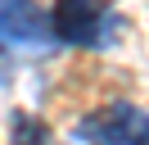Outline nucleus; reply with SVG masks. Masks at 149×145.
Returning a JSON list of instances; mask_svg holds the SVG:
<instances>
[{"mask_svg":"<svg viewBox=\"0 0 149 145\" xmlns=\"http://www.w3.org/2000/svg\"><path fill=\"white\" fill-rule=\"evenodd\" d=\"M59 45H81V50H109L118 45L127 18L113 9V0H54L50 9Z\"/></svg>","mask_w":149,"mask_h":145,"instance_id":"nucleus-1","label":"nucleus"},{"mask_svg":"<svg viewBox=\"0 0 149 145\" xmlns=\"http://www.w3.org/2000/svg\"><path fill=\"white\" fill-rule=\"evenodd\" d=\"M0 45L23 54H54L59 36L36 0H0Z\"/></svg>","mask_w":149,"mask_h":145,"instance_id":"nucleus-2","label":"nucleus"},{"mask_svg":"<svg viewBox=\"0 0 149 145\" xmlns=\"http://www.w3.org/2000/svg\"><path fill=\"white\" fill-rule=\"evenodd\" d=\"M77 141L81 145H149V113L140 104H118L95 109L77 122Z\"/></svg>","mask_w":149,"mask_h":145,"instance_id":"nucleus-3","label":"nucleus"},{"mask_svg":"<svg viewBox=\"0 0 149 145\" xmlns=\"http://www.w3.org/2000/svg\"><path fill=\"white\" fill-rule=\"evenodd\" d=\"M9 136H14V145H50V127L27 109H18L9 118Z\"/></svg>","mask_w":149,"mask_h":145,"instance_id":"nucleus-4","label":"nucleus"}]
</instances>
